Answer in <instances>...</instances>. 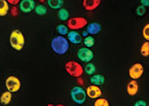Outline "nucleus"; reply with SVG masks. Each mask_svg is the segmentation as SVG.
<instances>
[{"instance_id":"nucleus-1","label":"nucleus","mask_w":149,"mask_h":106,"mask_svg":"<svg viewBox=\"0 0 149 106\" xmlns=\"http://www.w3.org/2000/svg\"><path fill=\"white\" fill-rule=\"evenodd\" d=\"M70 45L67 38L62 36L55 37L51 41V48L56 55H63L69 50Z\"/></svg>"},{"instance_id":"nucleus-2","label":"nucleus","mask_w":149,"mask_h":106,"mask_svg":"<svg viewBox=\"0 0 149 106\" xmlns=\"http://www.w3.org/2000/svg\"><path fill=\"white\" fill-rule=\"evenodd\" d=\"M9 41H10L11 46L13 49H15L17 51H21L24 46L25 38L22 31H20L19 30H15L11 32Z\"/></svg>"},{"instance_id":"nucleus-3","label":"nucleus","mask_w":149,"mask_h":106,"mask_svg":"<svg viewBox=\"0 0 149 106\" xmlns=\"http://www.w3.org/2000/svg\"><path fill=\"white\" fill-rule=\"evenodd\" d=\"M65 71L73 78H79L83 74V67L80 63L75 61H69L65 63Z\"/></svg>"},{"instance_id":"nucleus-4","label":"nucleus","mask_w":149,"mask_h":106,"mask_svg":"<svg viewBox=\"0 0 149 106\" xmlns=\"http://www.w3.org/2000/svg\"><path fill=\"white\" fill-rule=\"evenodd\" d=\"M71 97H72V101L74 103H78L79 105L83 104L87 98L86 91L81 87H79V86L73 87L71 91Z\"/></svg>"},{"instance_id":"nucleus-5","label":"nucleus","mask_w":149,"mask_h":106,"mask_svg":"<svg viewBox=\"0 0 149 106\" xmlns=\"http://www.w3.org/2000/svg\"><path fill=\"white\" fill-rule=\"evenodd\" d=\"M88 20L84 17H73L67 21V27L71 30H78L83 29L88 25Z\"/></svg>"},{"instance_id":"nucleus-6","label":"nucleus","mask_w":149,"mask_h":106,"mask_svg":"<svg viewBox=\"0 0 149 106\" xmlns=\"http://www.w3.org/2000/svg\"><path fill=\"white\" fill-rule=\"evenodd\" d=\"M21 81L20 79L15 76H10L6 80V87L10 93H16L21 88Z\"/></svg>"},{"instance_id":"nucleus-7","label":"nucleus","mask_w":149,"mask_h":106,"mask_svg":"<svg viewBox=\"0 0 149 106\" xmlns=\"http://www.w3.org/2000/svg\"><path fill=\"white\" fill-rule=\"evenodd\" d=\"M144 73V67L140 62L134 63L129 70V76L132 80H136L142 77Z\"/></svg>"},{"instance_id":"nucleus-8","label":"nucleus","mask_w":149,"mask_h":106,"mask_svg":"<svg viewBox=\"0 0 149 106\" xmlns=\"http://www.w3.org/2000/svg\"><path fill=\"white\" fill-rule=\"evenodd\" d=\"M78 58L83 62H90L91 60L94 58V53L91 49L87 47H81L77 52Z\"/></svg>"},{"instance_id":"nucleus-9","label":"nucleus","mask_w":149,"mask_h":106,"mask_svg":"<svg viewBox=\"0 0 149 106\" xmlns=\"http://www.w3.org/2000/svg\"><path fill=\"white\" fill-rule=\"evenodd\" d=\"M85 91H86L87 96H88L89 98H92V99H97L102 96V91H101L100 87L97 86H94V85L89 86L87 87V89Z\"/></svg>"},{"instance_id":"nucleus-10","label":"nucleus","mask_w":149,"mask_h":106,"mask_svg":"<svg viewBox=\"0 0 149 106\" xmlns=\"http://www.w3.org/2000/svg\"><path fill=\"white\" fill-rule=\"evenodd\" d=\"M35 6L36 4L34 0H22L20 2V10L24 14L31 12L32 10L35 9Z\"/></svg>"},{"instance_id":"nucleus-11","label":"nucleus","mask_w":149,"mask_h":106,"mask_svg":"<svg viewBox=\"0 0 149 106\" xmlns=\"http://www.w3.org/2000/svg\"><path fill=\"white\" fill-rule=\"evenodd\" d=\"M67 40L72 44H79L82 41V37H81V35L79 32L72 30L67 34Z\"/></svg>"},{"instance_id":"nucleus-12","label":"nucleus","mask_w":149,"mask_h":106,"mask_svg":"<svg viewBox=\"0 0 149 106\" xmlns=\"http://www.w3.org/2000/svg\"><path fill=\"white\" fill-rule=\"evenodd\" d=\"M101 4V0H83V7L87 11L97 9Z\"/></svg>"},{"instance_id":"nucleus-13","label":"nucleus","mask_w":149,"mask_h":106,"mask_svg":"<svg viewBox=\"0 0 149 106\" xmlns=\"http://www.w3.org/2000/svg\"><path fill=\"white\" fill-rule=\"evenodd\" d=\"M127 93L128 95L130 96H134L138 94L139 92V84L136 80H131L128 83L127 85Z\"/></svg>"},{"instance_id":"nucleus-14","label":"nucleus","mask_w":149,"mask_h":106,"mask_svg":"<svg viewBox=\"0 0 149 106\" xmlns=\"http://www.w3.org/2000/svg\"><path fill=\"white\" fill-rule=\"evenodd\" d=\"M101 31V25L98 22H91L87 27V33L90 35H97Z\"/></svg>"},{"instance_id":"nucleus-15","label":"nucleus","mask_w":149,"mask_h":106,"mask_svg":"<svg viewBox=\"0 0 149 106\" xmlns=\"http://www.w3.org/2000/svg\"><path fill=\"white\" fill-rule=\"evenodd\" d=\"M105 81L104 76H103L102 74H94L90 77V82L94 85V86H101L104 85Z\"/></svg>"},{"instance_id":"nucleus-16","label":"nucleus","mask_w":149,"mask_h":106,"mask_svg":"<svg viewBox=\"0 0 149 106\" xmlns=\"http://www.w3.org/2000/svg\"><path fill=\"white\" fill-rule=\"evenodd\" d=\"M12 101V93H10L9 91L4 92L3 94L0 96V103H1L3 105H7L11 103Z\"/></svg>"},{"instance_id":"nucleus-17","label":"nucleus","mask_w":149,"mask_h":106,"mask_svg":"<svg viewBox=\"0 0 149 106\" xmlns=\"http://www.w3.org/2000/svg\"><path fill=\"white\" fill-rule=\"evenodd\" d=\"M57 16L59 18V20L61 21H68L69 20V17H70V14L67 9L65 8H60L58 10V12H57Z\"/></svg>"},{"instance_id":"nucleus-18","label":"nucleus","mask_w":149,"mask_h":106,"mask_svg":"<svg viewBox=\"0 0 149 106\" xmlns=\"http://www.w3.org/2000/svg\"><path fill=\"white\" fill-rule=\"evenodd\" d=\"M9 11V6L6 0H0V16H6Z\"/></svg>"},{"instance_id":"nucleus-19","label":"nucleus","mask_w":149,"mask_h":106,"mask_svg":"<svg viewBox=\"0 0 149 106\" xmlns=\"http://www.w3.org/2000/svg\"><path fill=\"white\" fill-rule=\"evenodd\" d=\"M47 4L52 9H58L59 10L60 8H62V6L63 5V0H48Z\"/></svg>"},{"instance_id":"nucleus-20","label":"nucleus","mask_w":149,"mask_h":106,"mask_svg":"<svg viewBox=\"0 0 149 106\" xmlns=\"http://www.w3.org/2000/svg\"><path fill=\"white\" fill-rule=\"evenodd\" d=\"M83 71L89 76H92L95 74V72H96V66H95L94 63L92 62H88L86 64L85 68L83 69Z\"/></svg>"},{"instance_id":"nucleus-21","label":"nucleus","mask_w":149,"mask_h":106,"mask_svg":"<svg viewBox=\"0 0 149 106\" xmlns=\"http://www.w3.org/2000/svg\"><path fill=\"white\" fill-rule=\"evenodd\" d=\"M34 11H35V12L38 15H40V16L47 15V7L45 6H43V5H38V6H36Z\"/></svg>"},{"instance_id":"nucleus-22","label":"nucleus","mask_w":149,"mask_h":106,"mask_svg":"<svg viewBox=\"0 0 149 106\" xmlns=\"http://www.w3.org/2000/svg\"><path fill=\"white\" fill-rule=\"evenodd\" d=\"M56 31L59 33V36L63 37V36H65V35L68 34L69 29H68V27H67L66 25L60 24V25H58L57 27H56Z\"/></svg>"},{"instance_id":"nucleus-23","label":"nucleus","mask_w":149,"mask_h":106,"mask_svg":"<svg viewBox=\"0 0 149 106\" xmlns=\"http://www.w3.org/2000/svg\"><path fill=\"white\" fill-rule=\"evenodd\" d=\"M140 53H141V55H142L144 57L149 56V42H148V41H146V42L141 46Z\"/></svg>"},{"instance_id":"nucleus-24","label":"nucleus","mask_w":149,"mask_h":106,"mask_svg":"<svg viewBox=\"0 0 149 106\" xmlns=\"http://www.w3.org/2000/svg\"><path fill=\"white\" fill-rule=\"evenodd\" d=\"M84 45L86 46L87 48H91L95 45V38L92 36H88L84 39Z\"/></svg>"},{"instance_id":"nucleus-25","label":"nucleus","mask_w":149,"mask_h":106,"mask_svg":"<svg viewBox=\"0 0 149 106\" xmlns=\"http://www.w3.org/2000/svg\"><path fill=\"white\" fill-rule=\"evenodd\" d=\"M94 106H109V102L104 98H97L94 103Z\"/></svg>"},{"instance_id":"nucleus-26","label":"nucleus","mask_w":149,"mask_h":106,"mask_svg":"<svg viewBox=\"0 0 149 106\" xmlns=\"http://www.w3.org/2000/svg\"><path fill=\"white\" fill-rule=\"evenodd\" d=\"M142 33H143L144 38L146 39V41H148L149 40V24L148 23L145 25V27L143 29V32Z\"/></svg>"},{"instance_id":"nucleus-27","label":"nucleus","mask_w":149,"mask_h":106,"mask_svg":"<svg viewBox=\"0 0 149 106\" xmlns=\"http://www.w3.org/2000/svg\"><path fill=\"white\" fill-rule=\"evenodd\" d=\"M137 15L139 16H143L145 14H146V8L143 6H139L137 7Z\"/></svg>"},{"instance_id":"nucleus-28","label":"nucleus","mask_w":149,"mask_h":106,"mask_svg":"<svg viewBox=\"0 0 149 106\" xmlns=\"http://www.w3.org/2000/svg\"><path fill=\"white\" fill-rule=\"evenodd\" d=\"M134 106H147V104L144 100H139V101L135 103Z\"/></svg>"},{"instance_id":"nucleus-29","label":"nucleus","mask_w":149,"mask_h":106,"mask_svg":"<svg viewBox=\"0 0 149 106\" xmlns=\"http://www.w3.org/2000/svg\"><path fill=\"white\" fill-rule=\"evenodd\" d=\"M141 3H142V6L144 7L149 6V1H148V0H141Z\"/></svg>"},{"instance_id":"nucleus-30","label":"nucleus","mask_w":149,"mask_h":106,"mask_svg":"<svg viewBox=\"0 0 149 106\" xmlns=\"http://www.w3.org/2000/svg\"><path fill=\"white\" fill-rule=\"evenodd\" d=\"M9 2H11V4H13V5H16L17 3H19L18 0H17V1H9Z\"/></svg>"},{"instance_id":"nucleus-31","label":"nucleus","mask_w":149,"mask_h":106,"mask_svg":"<svg viewBox=\"0 0 149 106\" xmlns=\"http://www.w3.org/2000/svg\"><path fill=\"white\" fill-rule=\"evenodd\" d=\"M55 106H65V105H63V104H61V103H58V104H56V105H55Z\"/></svg>"},{"instance_id":"nucleus-32","label":"nucleus","mask_w":149,"mask_h":106,"mask_svg":"<svg viewBox=\"0 0 149 106\" xmlns=\"http://www.w3.org/2000/svg\"><path fill=\"white\" fill-rule=\"evenodd\" d=\"M73 106H80V105H79V104H78V105H73Z\"/></svg>"}]
</instances>
